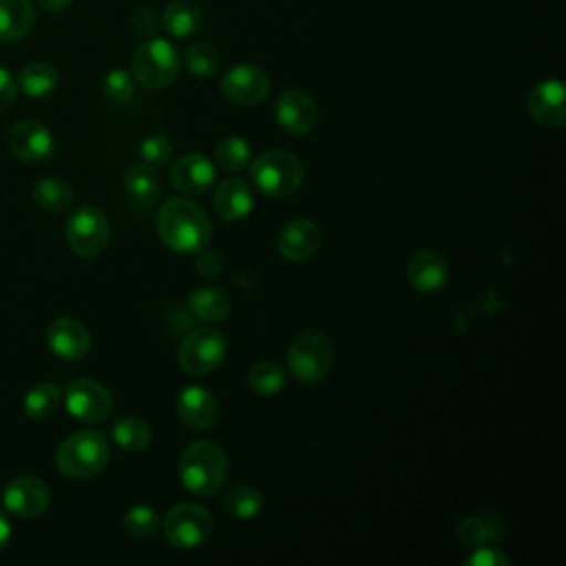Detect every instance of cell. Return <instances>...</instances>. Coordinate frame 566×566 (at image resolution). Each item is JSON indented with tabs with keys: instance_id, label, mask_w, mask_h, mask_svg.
<instances>
[{
	"instance_id": "cell-37",
	"label": "cell",
	"mask_w": 566,
	"mask_h": 566,
	"mask_svg": "<svg viewBox=\"0 0 566 566\" xmlns=\"http://www.w3.org/2000/svg\"><path fill=\"white\" fill-rule=\"evenodd\" d=\"M139 155L148 166H164L172 157V144L166 135H148L139 144Z\"/></svg>"
},
{
	"instance_id": "cell-35",
	"label": "cell",
	"mask_w": 566,
	"mask_h": 566,
	"mask_svg": "<svg viewBox=\"0 0 566 566\" xmlns=\"http://www.w3.org/2000/svg\"><path fill=\"white\" fill-rule=\"evenodd\" d=\"M186 66L197 77H210L219 69V53L208 42H195L186 49Z\"/></svg>"
},
{
	"instance_id": "cell-12",
	"label": "cell",
	"mask_w": 566,
	"mask_h": 566,
	"mask_svg": "<svg viewBox=\"0 0 566 566\" xmlns=\"http://www.w3.org/2000/svg\"><path fill=\"white\" fill-rule=\"evenodd\" d=\"M9 150L29 164H42L53 155L55 142L51 130L38 119H20L7 133Z\"/></svg>"
},
{
	"instance_id": "cell-2",
	"label": "cell",
	"mask_w": 566,
	"mask_h": 566,
	"mask_svg": "<svg viewBox=\"0 0 566 566\" xmlns=\"http://www.w3.org/2000/svg\"><path fill=\"white\" fill-rule=\"evenodd\" d=\"M181 484L197 495L217 493L228 475V455L212 440H199L184 449L179 458Z\"/></svg>"
},
{
	"instance_id": "cell-41",
	"label": "cell",
	"mask_w": 566,
	"mask_h": 566,
	"mask_svg": "<svg viewBox=\"0 0 566 566\" xmlns=\"http://www.w3.org/2000/svg\"><path fill=\"white\" fill-rule=\"evenodd\" d=\"M18 95V84L13 80V75L0 66V113H4Z\"/></svg>"
},
{
	"instance_id": "cell-10",
	"label": "cell",
	"mask_w": 566,
	"mask_h": 566,
	"mask_svg": "<svg viewBox=\"0 0 566 566\" xmlns=\"http://www.w3.org/2000/svg\"><path fill=\"white\" fill-rule=\"evenodd\" d=\"M64 407L73 418L93 424L111 416L113 398L102 382L93 378H77L64 389Z\"/></svg>"
},
{
	"instance_id": "cell-8",
	"label": "cell",
	"mask_w": 566,
	"mask_h": 566,
	"mask_svg": "<svg viewBox=\"0 0 566 566\" xmlns=\"http://www.w3.org/2000/svg\"><path fill=\"white\" fill-rule=\"evenodd\" d=\"M69 248L84 259H93L104 252L111 239V226L106 214L95 206H80L73 210L64 226Z\"/></svg>"
},
{
	"instance_id": "cell-28",
	"label": "cell",
	"mask_w": 566,
	"mask_h": 566,
	"mask_svg": "<svg viewBox=\"0 0 566 566\" xmlns=\"http://www.w3.org/2000/svg\"><path fill=\"white\" fill-rule=\"evenodd\" d=\"M33 201L46 212H64L73 203V188L55 177H44L33 186Z\"/></svg>"
},
{
	"instance_id": "cell-1",
	"label": "cell",
	"mask_w": 566,
	"mask_h": 566,
	"mask_svg": "<svg viewBox=\"0 0 566 566\" xmlns=\"http://www.w3.org/2000/svg\"><path fill=\"white\" fill-rule=\"evenodd\" d=\"M157 234L175 252L195 254L208 245L212 226L208 214L188 199H168L157 212Z\"/></svg>"
},
{
	"instance_id": "cell-31",
	"label": "cell",
	"mask_w": 566,
	"mask_h": 566,
	"mask_svg": "<svg viewBox=\"0 0 566 566\" xmlns=\"http://www.w3.org/2000/svg\"><path fill=\"white\" fill-rule=\"evenodd\" d=\"M245 382L248 387L259 394V396H272V394H279L285 385V374H283V367L272 363V360H263V363H256L250 367L248 376H245Z\"/></svg>"
},
{
	"instance_id": "cell-18",
	"label": "cell",
	"mask_w": 566,
	"mask_h": 566,
	"mask_svg": "<svg viewBox=\"0 0 566 566\" xmlns=\"http://www.w3.org/2000/svg\"><path fill=\"white\" fill-rule=\"evenodd\" d=\"M564 99H566V91L559 80H542L531 88L526 106H528L531 117L537 124L557 128L566 119Z\"/></svg>"
},
{
	"instance_id": "cell-23",
	"label": "cell",
	"mask_w": 566,
	"mask_h": 566,
	"mask_svg": "<svg viewBox=\"0 0 566 566\" xmlns=\"http://www.w3.org/2000/svg\"><path fill=\"white\" fill-rule=\"evenodd\" d=\"M60 82V73L53 64L44 62V60H33L29 64H24L18 73V88L27 95V97H46Z\"/></svg>"
},
{
	"instance_id": "cell-9",
	"label": "cell",
	"mask_w": 566,
	"mask_h": 566,
	"mask_svg": "<svg viewBox=\"0 0 566 566\" xmlns=\"http://www.w3.org/2000/svg\"><path fill=\"white\" fill-rule=\"evenodd\" d=\"M226 356V338L219 329L201 327L190 332L179 345V365L186 374L206 376L214 371Z\"/></svg>"
},
{
	"instance_id": "cell-43",
	"label": "cell",
	"mask_w": 566,
	"mask_h": 566,
	"mask_svg": "<svg viewBox=\"0 0 566 566\" xmlns=\"http://www.w3.org/2000/svg\"><path fill=\"white\" fill-rule=\"evenodd\" d=\"M9 537H11V524H9L7 515L0 511V551L7 546Z\"/></svg>"
},
{
	"instance_id": "cell-17",
	"label": "cell",
	"mask_w": 566,
	"mask_h": 566,
	"mask_svg": "<svg viewBox=\"0 0 566 566\" xmlns=\"http://www.w3.org/2000/svg\"><path fill=\"white\" fill-rule=\"evenodd\" d=\"M214 164L201 153H188L170 166V184L184 195H203L214 184Z\"/></svg>"
},
{
	"instance_id": "cell-27",
	"label": "cell",
	"mask_w": 566,
	"mask_h": 566,
	"mask_svg": "<svg viewBox=\"0 0 566 566\" xmlns=\"http://www.w3.org/2000/svg\"><path fill=\"white\" fill-rule=\"evenodd\" d=\"M188 307L201 321H223L230 314L232 303L223 290L201 287L188 296Z\"/></svg>"
},
{
	"instance_id": "cell-14",
	"label": "cell",
	"mask_w": 566,
	"mask_h": 566,
	"mask_svg": "<svg viewBox=\"0 0 566 566\" xmlns=\"http://www.w3.org/2000/svg\"><path fill=\"white\" fill-rule=\"evenodd\" d=\"M276 119L283 130L292 135H307L318 122V108L307 93L287 88L276 99Z\"/></svg>"
},
{
	"instance_id": "cell-30",
	"label": "cell",
	"mask_w": 566,
	"mask_h": 566,
	"mask_svg": "<svg viewBox=\"0 0 566 566\" xmlns=\"http://www.w3.org/2000/svg\"><path fill=\"white\" fill-rule=\"evenodd\" d=\"M111 438L113 442L124 449V451H142L148 447L150 442V429L148 424L137 418V416H126V418H119L113 427H111Z\"/></svg>"
},
{
	"instance_id": "cell-32",
	"label": "cell",
	"mask_w": 566,
	"mask_h": 566,
	"mask_svg": "<svg viewBox=\"0 0 566 566\" xmlns=\"http://www.w3.org/2000/svg\"><path fill=\"white\" fill-rule=\"evenodd\" d=\"M263 493L254 486H234L223 497L226 513L239 517V520H252L263 509Z\"/></svg>"
},
{
	"instance_id": "cell-36",
	"label": "cell",
	"mask_w": 566,
	"mask_h": 566,
	"mask_svg": "<svg viewBox=\"0 0 566 566\" xmlns=\"http://www.w3.org/2000/svg\"><path fill=\"white\" fill-rule=\"evenodd\" d=\"M102 91L113 102H126L135 93V75L130 71H126V69H111L104 75Z\"/></svg>"
},
{
	"instance_id": "cell-39",
	"label": "cell",
	"mask_w": 566,
	"mask_h": 566,
	"mask_svg": "<svg viewBox=\"0 0 566 566\" xmlns=\"http://www.w3.org/2000/svg\"><path fill=\"white\" fill-rule=\"evenodd\" d=\"M511 559L500 551L489 544L475 546V551L464 559V566H509Z\"/></svg>"
},
{
	"instance_id": "cell-16",
	"label": "cell",
	"mask_w": 566,
	"mask_h": 566,
	"mask_svg": "<svg viewBox=\"0 0 566 566\" xmlns=\"http://www.w3.org/2000/svg\"><path fill=\"white\" fill-rule=\"evenodd\" d=\"M46 345L57 358L77 360L91 349V334L77 318L60 316L46 327Z\"/></svg>"
},
{
	"instance_id": "cell-4",
	"label": "cell",
	"mask_w": 566,
	"mask_h": 566,
	"mask_svg": "<svg viewBox=\"0 0 566 566\" xmlns=\"http://www.w3.org/2000/svg\"><path fill=\"white\" fill-rule=\"evenodd\" d=\"M250 177L263 195L272 199H285L301 188L303 164L294 153L283 148H272L261 153L256 159H252Z\"/></svg>"
},
{
	"instance_id": "cell-25",
	"label": "cell",
	"mask_w": 566,
	"mask_h": 566,
	"mask_svg": "<svg viewBox=\"0 0 566 566\" xmlns=\"http://www.w3.org/2000/svg\"><path fill=\"white\" fill-rule=\"evenodd\" d=\"M161 24L172 38H188L201 27V9L190 0H170L164 9Z\"/></svg>"
},
{
	"instance_id": "cell-24",
	"label": "cell",
	"mask_w": 566,
	"mask_h": 566,
	"mask_svg": "<svg viewBox=\"0 0 566 566\" xmlns=\"http://www.w3.org/2000/svg\"><path fill=\"white\" fill-rule=\"evenodd\" d=\"M504 535V526L500 517L486 515V513H471L460 520L458 524V537L467 546H482L489 542H495Z\"/></svg>"
},
{
	"instance_id": "cell-5",
	"label": "cell",
	"mask_w": 566,
	"mask_h": 566,
	"mask_svg": "<svg viewBox=\"0 0 566 566\" xmlns=\"http://www.w3.org/2000/svg\"><path fill=\"white\" fill-rule=\"evenodd\" d=\"M133 75L146 88H166L170 86L181 71L179 51L164 38L144 40L130 60Z\"/></svg>"
},
{
	"instance_id": "cell-13",
	"label": "cell",
	"mask_w": 566,
	"mask_h": 566,
	"mask_svg": "<svg viewBox=\"0 0 566 566\" xmlns=\"http://www.w3.org/2000/svg\"><path fill=\"white\" fill-rule=\"evenodd\" d=\"M2 504L18 517H40L49 506V486L33 475H18L4 486Z\"/></svg>"
},
{
	"instance_id": "cell-38",
	"label": "cell",
	"mask_w": 566,
	"mask_h": 566,
	"mask_svg": "<svg viewBox=\"0 0 566 566\" xmlns=\"http://www.w3.org/2000/svg\"><path fill=\"white\" fill-rule=\"evenodd\" d=\"M130 27L135 33L144 35V38H155V33L159 29V15L153 7H137L130 15Z\"/></svg>"
},
{
	"instance_id": "cell-26",
	"label": "cell",
	"mask_w": 566,
	"mask_h": 566,
	"mask_svg": "<svg viewBox=\"0 0 566 566\" xmlns=\"http://www.w3.org/2000/svg\"><path fill=\"white\" fill-rule=\"evenodd\" d=\"M60 402H62L60 387H57L55 382H49V380L33 385V387L24 394V398H22L24 413H27L31 420H49L51 416L57 413Z\"/></svg>"
},
{
	"instance_id": "cell-11",
	"label": "cell",
	"mask_w": 566,
	"mask_h": 566,
	"mask_svg": "<svg viewBox=\"0 0 566 566\" xmlns=\"http://www.w3.org/2000/svg\"><path fill=\"white\" fill-rule=\"evenodd\" d=\"M221 93L239 106H256L270 93V75L256 64H237L221 77Z\"/></svg>"
},
{
	"instance_id": "cell-6",
	"label": "cell",
	"mask_w": 566,
	"mask_h": 566,
	"mask_svg": "<svg viewBox=\"0 0 566 566\" xmlns=\"http://www.w3.org/2000/svg\"><path fill=\"white\" fill-rule=\"evenodd\" d=\"M287 365L294 378L303 382L323 380L334 365V345L318 329H305L294 336L287 349Z\"/></svg>"
},
{
	"instance_id": "cell-42",
	"label": "cell",
	"mask_w": 566,
	"mask_h": 566,
	"mask_svg": "<svg viewBox=\"0 0 566 566\" xmlns=\"http://www.w3.org/2000/svg\"><path fill=\"white\" fill-rule=\"evenodd\" d=\"M38 4L49 13H62L71 4V0H38Z\"/></svg>"
},
{
	"instance_id": "cell-33",
	"label": "cell",
	"mask_w": 566,
	"mask_h": 566,
	"mask_svg": "<svg viewBox=\"0 0 566 566\" xmlns=\"http://www.w3.org/2000/svg\"><path fill=\"white\" fill-rule=\"evenodd\" d=\"M214 159L223 170L239 172L250 164L252 150L243 137H223L214 146Z\"/></svg>"
},
{
	"instance_id": "cell-20",
	"label": "cell",
	"mask_w": 566,
	"mask_h": 566,
	"mask_svg": "<svg viewBox=\"0 0 566 566\" xmlns=\"http://www.w3.org/2000/svg\"><path fill=\"white\" fill-rule=\"evenodd\" d=\"M276 248L290 261H305L321 248V228L307 219L290 221L281 228Z\"/></svg>"
},
{
	"instance_id": "cell-40",
	"label": "cell",
	"mask_w": 566,
	"mask_h": 566,
	"mask_svg": "<svg viewBox=\"0 0 566 566\" xmlns=\"http://www.w3.org/2000/svg\"><path fill=\"white\" fill-rule=\"evenodd\" d=\"M197 272L201 276H217L223 270V256L217 250H206L201 248L197 252V263H195Z\"/></svg>"
},
{
	"instance_id": "cell-3",
	"label": "cell",
	"mask_w": 566,
	"mask_h": 566,
	"mask_svg": "<svg viewBox=\"0 0 566 566\" xmlns=\"http://www.w3.org/2000/svg\"><path fill=\"white\" fill-rule=\"evenodd\" d=\"M111 458V447L99 431L84 429L64 438L57 447V469L73 480H86L97 475Z\"/></svg>"
},
{
	"instance_id": "cell-22",
	"label": "cell",
	"mask_w": 566,
	"mask_h": 566,
	"mask_svg": "<svg viewBox=\"0 0 566 566\" xmlns=\"http://www.w3.org/2000/svg\"><path fill=\"white\" fill-rule=\"evenodd\" d=\"M35 22L31 0H0V44L24 38Z\"/></svg>"
},
{
	"instance_id": "cell-34",
	"label": "cell",
	"mask_w": 566,
	"mask_h": 566,
	"mask_svg": "<svg viewBox=\"0 0 566 566\" xmlns=\"http://www.w3.org/2000/svg\"><path fill=\"white\" fill-rule=\"evenodd\" d=\"M122 526L130 537H150L159 531V515L148 504H135L124 513Z\"/></svg>"
},
{
	"instance_id": "cell-19",
	"label": "cell",
	"mask_w": 566,
	"mask_h": 566,
	"mask_svg": "<svg viewBox=\"0 0 566 566\" xmlns=\"http://www.w3.org/2000/svg\"><path fill=\"white\" fill-rule=\"evenodd\" d=\"M407 279L418 292H438L449 281L447 259L436 250H420L407 263Z\"/></svg>"
},
{
	"instance_id": "cell-7",
	"label": "cell",
	"mask_w": 566,
	"mask_h": 566,
	"mask_svg": "<svg viewBox=\"0 0 566 566\" xmlns=\"http://www.w3.org/2000/svg\"><path fill=\"white\" fill-rule=\"evenodd\" d=\"M161 528L175 548L188 551L201 546L212 535L214 520L206 506L195 502H179L166 513Z\"/></svg>"
},
{
	"instance_id": "cell-15",
	"label": "cell",
	"mask_w": 566,
	"mask_h": 566,
	"mask_svg": "<svg viewBox=\"0 0 566 566\" xmlns=\"http://www.w3.org/2000/svg\"><path fill=\"white\" fill-rule=\"evenodd\" d=\"M175 409L179 420L188 429H197V431L210 429L219 416L217 398L201 385L184 387L175 398Z\"/></svg>"
},
{
	"instance_id": "cell-21",
	"label": "cell",
	"mask_w": 566,
	"mask_h": 566,
	"mask_svg": "<svg viewBox=\"0 0 566 566\" xmlns=\"http://www.w3.org/2000/svg\"><path fill=\"white\" fill-rule=\"evenodd\" d=\"M252 203H254V199H252L250 186L237 177L223 179L217 186L214 197H212L214 212L226 221H239V219L248 217L252 210Z\"/></svg>"
},
{
	"instance_id": "cell-29",
	"label": "cell",
	"mask_w": 566,
	"mask_h": 566,
	"mask_svg": "<svg viewBox=\"0 0 566 566\" xmlns=\"http://www.w3.org/2000/svg\"><path fill=\"white\" fill-rule=\"evenodd\" d=\"M124 188L135 201L150 203L159 192V177L148 164H130L124 170Z\"/></svg>"
}]
</instances>
